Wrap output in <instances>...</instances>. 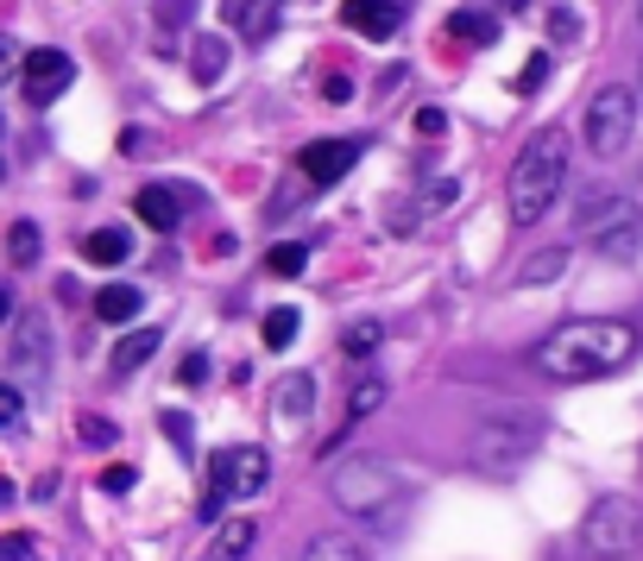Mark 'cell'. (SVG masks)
<instances>
[{
	"label": "cell",
	"instance_id": "1",
	"mask_svg": "<svg viewBox=\"0 0 643 561\" xmlns=\"http://www.w3.org/2000/svg\"><path fill=\"white\" fill-rule=\"evenodd\" d=\"M631 354H638V329L631 322H618V316H574V322L542 334L530 359L555 385H587V379L618 373V366H631Z\"/></svg>",
	"mask_w": 643,
	"mask_h": 561
},
{
	"label": "cell",
	"instance_id": "2",
	"mask_svg": "<svg viewBox=\"0 0 643 561\" xmlns=\"http://www.w3.org/2000/svg\"><path fill=\"white\" fill-rule=\"evenodd\" d=\"M562 183H567V133L562 127L530 133L512 164V178H505V208H512L517 228L542 221L555 208V196H562Z\"/></svg>",
	"mask_w": 643,
	"mask_h": 561
},
{
	"label": "cell",
	"instance_id": "3",
	"mask_svg": "<svg viewBox=\"0 0 643 561\" xmlns=\"http://www.w3.org/2000/svg\"><path fill=\"white\" fill-rule=\"evenodd\" d=\"M329 499L341 511H354V517H386L404 499V480L379 455H341L335 473H329Z\"/></svg>",
	"mask_w": 643,
	"mask_h": 561
},
{
	"label": "cell",
	"instance_id": "4",
	"mask_svg": "<svg viewBox=\"0 0 643 561\" xmlns=\"http://www.w3.org/2000/svg\"><path fill=\"white\" fill-rule=\"evenodd\" d=\"M643 542V511L638 499H624V492H606V499H593V511L581 517V549L593 561H631Z\"/></svg>",
	"mask_w": 643,
	"mask_h": 561
},
{
	"label": "cell",
	"instance_id": "5",
	"mask_svg": "<svg viewBox=\"0 0 643 561\" xmlns=\"http://www.w3.org/2000/svg\"><path fill=\"white\" fill-rule=\"evenodd\" d=\"M265 480H272L265 448H221V455L208 460V492H203V511H196V517H203V524H221V505L259 499Z\"/></svg>",
	"mask_w": 643,
	"mask_h": 561
},
{
	"label": "cell",
	"instance_id": "6",
	"mask_svg": "<svg viewBox=\"0 0 643 561\" xmlns=\"http://www.w3.org/2000/svg\"><path fill=\"white\" fill-rule=\"evenodd\" d=\"M574 228L587 233L606 259H631L643 247V208L631 196H587L581 215H574Z\"/></svg>",
	"mask_w": 643,
	"mask_h": 561
},
{
	"label": "cell",
	"instance_id": "7",
	"mask_svg": "<svg viewBox=\"0 0 643 561\" xmlns=\"http://www.w3.org/2000/svg\"><path fill=\"white\" fill-rule=\"evenodd\" d=\"M631 133H638V95H631L624 82H606L587 107V152L593 158H624Z\"/></svg>",
	"mask_w": 643,
	"mask_h": 561
},
{
	"label": "cell",
	"instance_id": "8",
	"mask_svg": "<svg viewBox=\"0 0 643 561\" xmlns=\"http://www.w3.org/2000/svg\"><path fill=\"white\" fill-rule=\"evenodd\" d=\"M542 442V423L530 410H505V416H486L480 435H473V460L480 467H517V460H530Z\"/></svg>",
	"mask_w": 643,
	"mask_h": 561
},
{
	"label": "cell",
	"instance_id": "9",
	"mask_svg": "<svg viewBox=\"0 0 643 561\" xmlns=\"http://www.w3.org/2000/svg\"><path fill=\"white\" fill-rule=\"evenodd\" d=\"M7 366H13V379H26V385L51 379V322L38 309L13 322V354H7Z\"/></svg>",
	"mask_w": 643,
	"mask_h": 561
},
{
	"label": "cell",
	"instance_id": "10",
	"mask_svg": "<svg viewBox=\"0 0 643 561\" xmlns=\"http://www.w3.org/2000/svg\"><path fill=\"white\" fill-rule=\"evenodd\" d=\"M354 164H360V146H354V139H309L303 152H297V171H303V183H315V190L341 183Z\"/></svg>",
	"mask_w": 643,
	"mask_h": 561
},
{
	"label": "cell",
	"instance_id": "11",
	"mask_svg": "<svg viewBox=\"0 0 643 561\" xmlns=\"http://www.w3.org/2000/svg\"><path fill=\"white\" fill-rule=\"evenodd\" d=\"M20 70H26V102L45 107L51 95H64L70 89V77H77V64L57 51V45H45V51H26L20 57Z\"/></svg>",
	"mask_w": 643,
	"mask_h": 561
},
{
	"label": "cell",
	"instance_id": "12",
	"mask_svg": "<svg viewBox=\"0 0 643 561\" xmlns=\"http://www.w3.org/2000/svg\"><path fill=\"white\" fill-rule=\"evenodd\" d=\"M183 208H190V190H177V183H146V190L133 196V215L152 233H171L183 221Z\"/></svg>",
	"mask_w": 643,
	"mask_h": 561
},
{
	"label": "cell",
	"instance_id": "13",
	"mask_svg": "<svg viewBox=\"0 0 643 561\" xmlns=\"http://www.w3.org/2000/svg\"><path fill=\"white\" fill-rule=\"evenodd\" d=\"M341 26L372 38V45H386L391 32L404 26V7H398V0H347V7H341Z\"/></svg>",
	"mask_w": 643,
	"mask_h": 561
},
{
	"label": "cell",
	"instance_id": "14",
	"mask_svg": "<svg viewBox=\"0 0 643 561\" xmlns=\"http://www.w3.org/2000/svg\"><path fill=\"white\" fill-rule=\"evenodd\" d=\"M309 404H315V379H309V373H290V379H278V391H272V416H278V430H297V423H309Z\"/></svg>",
	"mask_w": 643,
	"mask_h": 561
},
{
	"label": "cell",
	"instance_id": "15",
	"mask_svg": "<svg viewBox=\"0 0 643 561\" xmlns=\"http://www.w3.org/2000/svg\"><path fill=\"white\" fill-rule=\"evenodd\" d=\"M448 38H455V45H498V13H492V7H455Z\"/></svg>",
	"mask_w": 643,
	"mask_h": 561
},
{
	"label": "cell",
	"instance_id": "16",
	"mask_svg": "<svg viewBox=\"0 0 643 561\" xmlns=\"http://www.w3.org/2000/svg\"><path fill=\"white\" fill-rule=\"evenodd\" d=\"M386 398H391V385L379 379V373H360V379L347 385V430H354V423H366L372 410H386Z\"/></svg>",
	"mask_w": 643,
	"mask_h": 561
},
{
	"label": "cell",
	"instance_id": "17",
	"mask_svg": "<svg viewBox=\"0 0 643 561\" xmlns=\"http://www.w3.org/2000/svg\"><path fill=\"white\" fill-rule=\"evenodd\" d=\"M221 70H228V45H221V38H196V45H190V77L203 82V89H215Z\"/></svg>",
	"mask_w": 643,
	"mask_h": 561
},
{
	"label": "cell",
	"instance_id": "18",
	"mask_svg": "<svg viewBox=\"0 0 643 561\" xmlns=\"http://www.w3.org/2000/svg\"><path fill=\"white\" fill-rule=\"evenodd\" d=\"M139 304H146V297H139L133 284H107L102 297H95V316H102L107 329H120V322H133V316H139Z\"/></svg>",
	"mask_w": 643,
	"mask_h": 561
},
{
	"label": "cell",
	"instance_id": "19",
	"mask_svg": "<svg viewBox=\"0 0 643 561\" xmlns=\"http://www.w3.org/2000/svg\"><path fill=\"white\" fill-rule=\"evenodd\" d=\"M253 542H259V524H253V517H233V524H221V530H215V561L253 556Z\"/></svg>",
	"mask_w": 643,
	"mask_h": 561
},
{
	"label": "cell",
	"instance_id": "20",
	"mask_svg": "<svg viewBox=\"0 0 643 561\" xmlns=\"http://www.w3.org/2000/svg\"><path fill=\"white\" fill-rule=\"evenodd\" d=\"M127 253H133L127 228H95L82 240V259H95V265H127Z\"/></svg>",
	"mask_w": 643,
	"mask_h": 561
},
{
	"label": "cell",
	"instance_id": "21",
	"mask_svg": "<svg viewBox=\"0 0 643 561\" xmlns=\"http://www.w3.org/2000/svg\"><path fill=\"white\" fill-rule=\"evenodd\" d=\"M221 13H228V26L246 32V38H265V32H272V0H228Z\"/></svg>",
	"mask_w": 643,
	"mask_h": 561
},
{
	"label": "cell",
	"instance_id": "22",
	"mask_svg": "<svg viewBox=\"0 0 643 561\" xmlns=\"http://www.w3.org/2000/svg\"><path fill=\"white\" fill-rule=\"evenodd\" d=\"M303 561H372V556H366V549H360V542H354L347 530H322V536H315V542L303 549Z\"/></svg>",
	"mask_w": 643,
	"mask_h": 561
},
{
	"label": "cell",
	"instance_id": "23",
	"mask_svg": "<svg viewBox=\"0 0 643 561\" xmlns=\"http://www.w3.org/2000/svg\"><path fill=\"white\" fill-rule=\"evenodd\" d=\"M152 354H158V329H133L107 359H114V373H139V366H146Z\"/></svg>",
	"mask_w": 643,
	"mask_h": 561
},
{
	"label": "cell",
	"instance_id": "24",
	"mask_svg": "<svg viewBox=\"0 0 643 561\" xmlns=\"http://www.w3.org/2000/svg\"><path fill=\"white\" fill-rule=\"evenodd\" d=\"M562 272H567V247H542V253L517 272V284H555Z\"/></svg>",
	"mask_w": 643,
	"mask_h": 561
},
{
	"label": "cell",
	"instance_id": "25",
	"mask_svg": "<svg viewBox=\"0 0 643 561\" xmlns=\"http://www.w3.org/2000/svg\"><path fill=\"white\" fill-rule=\"evenodd\" d=\"M7 259H13L20 272L38 265V228H32V221H13V228H7Z\"/></svg>",
	"mask_w": 643,
	"mask_h": 561
},
{
	"label": "cell",
	"instance_id": "26",
	"mask_svg": "<svg viewBox=\"0 0 643 561\" xmlns=\"http://www.w3.org/2000/svg\"><path fill=\"white\" fill-rule=\"evenodd\" d=\"M297 322H303V316H297V309H272V316H265V347H272V354H284V347H290V341H297Z\"/></svg>",
	"mask_w": 643,
	"mask_h": 561
},
{
	"label": "cell",
	"instance_id": "27",
	"mask_svg": "<svg viewBox=\"0 0 643 561\" xmlns=\"http://www.w3.org/2000/svg\"><path fill=\"white\" fill-rule=\"evenodd\" d=\"M278 278H303V265H309V247H297V240H284V247H272V259H265Z\"/></svg>",
	"mask_w": 643,
	"mask_h": 561
},
{
	"label": "cell",
	"instance_id": "28",
	"mask_svg": "<svg viewBox=\"0 0 643 561\" xmlns=\"http://www.w3.org/2000/svg\"><path fill=\"white\" fill-rule=\"evenodd\" d=\"M341 347H347L354 359H366L372 347H379V322H360V329H347V334H341Z\"/></svg>",
	"mask_w": 643,
	"mask_h": 561
},
{
	"label": "cell",
	"instance_id": "29",
	"mask_svg": "<svg viewBox=\"0 0 643 561\" xmlns=\"http://www.w3.org/2000/svg\"><path fill=\"white\" fill-rule=\"evenodd\" d=\"M32 556H38V536H26V530L0 536V561H32Z\"/></svg>",
	"mask_w": 643,
	"mask_h": 561
},
{
	"label": "cell",
	"instance_id": "30",
	"mask_svg": "<svg viewBox=\"0 0 643 561\" xmlns=\"http://www.w3.org/2000/svg\"><path fill=\"white\" fill-rule=\"evenodd\" d=\"M542 77H549V57H530V64L517 70V82H512V89H517V95H537V89H542Z\"/></svg>",
	"mask_w": 643,
	"mask_h": 561
},
{
	"label": "cell",
	"instance_id": "31",
	"mask_svg": "<svg viewBox=\"0 0 643 561\" xmlns=\"http://www.w3.org/2000/svg\"><path fill=\"white\" fill-rule=\"evenodd\" d=\"M190 7H196V0H158V26H164V32L190 26Z\"/></svg>",
	"mask_w": 643,
	"mask_h": 561
},
{
	"label": "cell",
	"instance_id": "32",
	"mask_svg": "<svg viewBox=\"0 0 643 561\" xmlns=\"http://www.w3.org/2000/svg\"><path fill=\"white\" fill-rule=\"evenodd\" d=\"M20 410H26V404H20V391L0 379V430H20Z\"/></svg>",
	"mask_w": 643,
	"mask_h": 561
},
{
	"label": "cell",
	"instance_id": "33",
	"mask_svg": "<svg viewBox=\"0 0 643 561\" xmlns=\"http://www.w3.org/2000/svg\"><path fill=\"white\" fill-rule=\"evenodd\" d=\"M77 430H82V442H95V448H107V442H114V423H107V416H82Z\"/></svg>",
	"mask_w": 643,
	"mask_h": 561
},
{
	"label": "cell",
	"instance_id": "34",
	"mask_svg": "<svg viewBox=\"0 0 643 561\" xmlns=\"http://www.w3.org/2000/svg\"><path fill=\"white\" fill-rule=\"evenodd\" d=\"M203 379H208V359H203V354H190V359L177 366V385H203Z\"/></svg>",
	"mask_w": 643,
	"mask_h": 561
},
{
	"label": "cell",
	"instance_id": "35",
	"mask_svg": "<svg viewBox=\"0 0 643 561\" xmlns=\"http://www.w3.org/2000/svg\"><path fill=\"white\" fill-rule=\"evenodd\" d=\"M416 133H429V139L448 133V114H441V107H423V114H416Z\"/></svg>",
	"mask_w": 643,
	"mask_h": 561
},
{
	"label": "cell",
	"instance_id": "36",
	"mask_svg": "<svg viewBox=\"0 0 643 561\" xmlns=\"http://www.w3.org/2000/svg\"><path fill=\"white\" fill-rule=\"evenodd\" d=\"M574 13H567V7H555V13H549V38H574Z\"/></svg>",
	"mask_w": 643,
	"mask_h": 561
},
{
	"label": "cell",
	"instance_id": "37",
	"mask_svg": "<svg viewBox=\"0 0 643 561\" xmlns=\"http://www.w3.org/2000/svg\"><path fill=\"white\" fill-rule=\"evenodd\" d=\"M13 70H20V51H13V38H7V32H0V82L13 77Z\"/></svg>",
	"mask_w": 643,
	"mask_h": 561
},
{
	"label": "cell",
	"instance_id": "38",
	"mask_svg": "<svg viewBox=\"0 0 643 561\" xmlns=\"http://www.w3.org/2000/svg\"><path fill=\"white\" fill-rule=\"evenodd\" d=\"M102 485H107V492H133V467H107Z\"/></svg>",
	"mask_w": 643,
	"mask_h": 561
},
{
	"label": "cell",
	"instance_id": "39",
	"mask_svg": "<svg viewBox=\"0 0 643 561\" xmlns=\"http://www.w3.org/2000/svg\"><path fill=\"white\" fill-rule=\"evenodd\" d=\"M7 316H13V297H7V290H0V322H7Z\"/></svg>",
	"mask_w": 643,
	"mask_h": 561
},
{
	"label": "cell",
	"instance_id": "40",
	"mask_svg": "<svg viewBox=\"0 0 643 561\" xmlns=\"http://www.w3.org/2000/svg\"><path fill=\"white\" fill-rule=\"evenodd\" d=\"M0 178H7V127H0Z\"/></svg>",
	"mask_w": 643,
	"mask_h": 561
},
{
	"label": "cell",
	"instance_id": "41",
	"mask_svg": "<svg viewBox=\"0 0 643 561\" xmlns=\"http://www.w3.org/2000/svg\"><path fill=\"white\" fill-rule=\"evenodd\" d=\"M638 20H643V0H638Z\"/></svg>",
	"mask_w": 643,
	"mask_h": 561
}]
</instances>
